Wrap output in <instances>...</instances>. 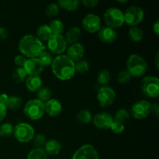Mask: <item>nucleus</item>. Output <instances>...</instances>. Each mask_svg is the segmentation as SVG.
I'll list each match as a JSON object with an SVG mask.
<instances>
[{
	"label": "nucleus",
	"mask_w": 159,
	"mask_h": 159,
	"mask_svg": "<svg viewBox=\"0 0 159 159\" xmlns=\"http://www.w3.org/2000/svg\"><path fill=\"white\" fill-rule=\"evenodd\" d=\"M148 65L142 56L133 54L129 56L127 61V71L131 77L139 78L144 75L147 71Z\"/></svg>",
	"instance_id": "nucleus-3"
},
{
	"label": "nucleus",
	"mask_w": 159,
	"mask_h": 159,
	"mask_svg": "<svg viewBox=\"0 0 159 159\" xmlns=\"http://www.w3.org/2000/svg\"><path fill=\"white\" fill-rule=\"evenodd\" d=\"M77 120L83 124H87L90 123L93 120V115L91 112L88 110H82L77 113Z\"/></svg>",
	"instance_id": "nucleus-29"
},
{
	"label": "nucleus",
	"mask_w": 159,
	"mask_h": 159,
	"mask_svg": "<svg viewBox=\"0 0 159 159\" xmlns=\"http://www.w3.org/2000/svg\"><path fill=\"white\" fill-rule=\"evenodd\" d=\"M26 159H48V155L43 148H35L29 152Z\"/></svg>",
	"instance_id": "nucleus-30"
},
{
	"label": "nucleus",
	"mask_w": 159,
	"mask_h": 159,
	"mask_svg": "<svg viewBox=\"0 0 159 159\" xmlns=\"http://www.w3.org/2000/svg\"><path fill=\"white\" fill-rule=\"evenodd\" d=\"M111 80V74L108 70L102 69L99 72L97 76V82L103 86H107Z\"/></svg>",
	"instance_id": "nucleus-28"
},
{
	"label": "nucleus",
	"mask_w": 159,
	"mask_h": 159,
	"mask_svg": "<svg viewBox=\"0 0 159 159\" xmlns=\"http://www.w3.org/2000/svg\"><path fill=\"white\" fill-rule=\"evenodd\" d=\"M59 7L67 11H75L79 8L80 2L79 0H59Z\"/></svg>",
	"instance_id": "nucleus-23"
},
{
	"label": "nucleus",
	"mask_w": 159,
	"mask_h": 159,
	"mask_svg": "<svg viewBox=\"0 0 159 159\" xmlns=\"http://www.w3.org/2000/svg\"><path fill=\"white\" fill-rule=\"evenodd\" d=\"M8 32L6 28L0 26V40H4L7 38Z\"/></svg>",
	"instance_id": "nucleus-44"
},
{
	"label": "nucleus",
	"mask_w": 159,
	"mask_h": 159,
	"mask_svg": "<svg viewBox=\"0 0 159 159\" xmlns=\"http://www.w3.org/2000/svg\"><path fill=\"white\" fill-rule=\"evenodd\" d=\"M129 37L133 41L139 42L144 37V32L141 28L138 27V26H133L129 30Z\"/></svg>",
	"instance_id": "nucleus-27"
},
{
	"label": "nucleus",
	"mask_w": 159,
	"mask_h": 159,
	"mask_svg": "<svg viewBox=\"0 0 159 159\" xmlns=\"http://www.w3.org/2000/svg\"><path fill=\"white\" fill-rule=\"evenodd\" d=\"M93 119L94 125L100 130H108L113 122V117L112 115L107 112L97 113Z\"/></svg>",
	"instance_id": "nucleus-14"
},
{
	"label": "nucleus",
	"mask_w": 159,
	"mask_h": 159,
	"mask_svg": "<svg viewBox=\"0 0 159 159\" xmlns=\"http://www.w3.org/2000/svg\"><path fill=\"white\" fill-rule=\"evenodd\" d=\"M153 31L157 36L159 35V21L157 20L153 24Z\"/></svg>",
	"instance_id": "nucleus-45"
},
{
	"label": "nucleus",
	"mask_w": 159,
	"mask_h": 159,
	"mask_svg": "<svg viewBox=\"0 0 159 159\" xmlns=\"http://www.w3.org/2000/svg\"><path fill=\"white\" fill-rule=\"evenodd\" d=\"M14 127L9 123H4L0 126V136L2 138H9L13 134Z\"/></svg>",
	"instance_id": "nucleus-33"
},
{
	"label": "nucleus",
	"mask_w": 159,
	"mask_h": 159,
	"mask_svg": "<svg viewBox=\"0 0 159 159\" xmlns=\"http://www.w3.org/2000/svg\"><path fill=\"white\" fill-rule=\"evenodd\" d=\"M110 130L113 132L114 134H119L123 133L125 130V126L122 123L117 122V121L113 120V124H112L111 127H110Z\"/></svg>",
	"instance_id": "nucleus-39"
},
{
	"label": "nucleus",
	"mask_w": 159,
	"mask_h": 159,
	"mask_svg": "<svg viewBox=\"0 0 159 159\" xmlns=\"http://www.w3.org/2000/svg\"><path fill=\"white\" fill-rule=\"evenodd\" d=\"M26 87L30 92H37L41 88L42 79L39 75L29 76L25 80Z\"/></svg>",
	"instance_id": "nucleus-19"
},
{
	"label": "nucleus",
	"mask_w": 159,
	"mask_h": 159,
	"mask_svg": "<svg viewBox=\"0 0 159 159\" xmlns=\"http://www.w3.org/2000/svg\"><path fill=\"white\" fill-rule=\"evenodd\" d=\"M82 3L87 8H94L99 4L97 0H82Z\"/></svg>",
	"instance_id": "nucleus-41"
},
{
	"label": "nucleus",
	"mask_w": 159,
	"mask_h": 159,
	"mask_svg": "<svg viewBox=\"0 0 159 159\" xmlns=\"http://www.w3.org/2000/svg\"><path fill=\"white\" fill-rule=\"evenodd\" d=\"M85 53V48L80 43H75L70 45L67 49V57L74 62L82 60Z\"/></svg>",
	"instance_id": "nucleus-16"
},
{
	"label": "nucleus",
	"mask_w": 159,
	"mask_h": 159,
	"mask_svg": "<svg viewBox=\"0 0 159 159\" xmlns=\"http://www.w3.org/2000/svg\"><path fill=\"white\" fill-rule=\"evenodd\" d=\"M12 80L16 83H21V82H24L26 79L27 78V74L23 68H18L17 67L15 70L13 71L12 75Z\"/></svg>",
	"instance_id": "nucleus-25"
},
{
	"label": "nucleus",
	"mask_w": 159,
	"mask_h": 159,
	"mask_svg": "<svg viewBox=\"0 0 159 159\" xmlns=\"http://www.w3.org/2000/svg\"><path fill=\"white\" fill-rule=\"evenodd\" d=\"M18 48L24 57L36 58L46 50L47 47L35 35L27 34L20 39Z\"/></svg>",
	"instance_id": "nucleus-2"
},
{
	"label": "nucleus",
	"mask_w": 159,
	"mask_h": 159,
	"mask_svg": "<svg viewBox=\"0 0 159 159\" xmlns=\"http://www.w3.org/2000/svg\"><path fill=\"white\" fill-rule=\"evenodd\" d=\"M101 19L99 16L95 14H88L83 18L82 22V26L84 29L89 33L94 34L98 32L102 26H101Z\"/></svg>",
	"instance_id": "nucleus-12"
},
{
	"label": "nucleus",
	"mask_w": 159,
	"mask_h": 159,
	"mask_svg": "<svg viewBox=\"0 0 159 159\" xmlns=\"http://www.w3.org/2000/svg\"><path fill=\"white\" fill-rule=\"evenodd\" d=\"M52 32L50 29L49 26L47 24L40 25L37 29V36L36 37L40 41H48L52 36Z\"/></svg>",
	"instance_id": "nucleus-22"
},
{
	"label": "nucleus",
	"mask_w": 159,
	"mask_h": 159,
	"mask_svg": "<svg viewBox=\"0 0 159 159\" xmlns=\"http://www.w3.org/2000/svg\"><path fill=\"white\" fill-rule=\"evenodd\" d=\"M155 65H156V68H159V54L158 53H157L156 56H155Z\"/></svg>",
	"instance_id": "nucleus-47"
},
{
	"label": "nucleus",
	"mask_w": 159,
	"mask_h": 159,
	"mask_svg": "<svg viewBox=\"0 0 159 159\" xmlns=\"http://www.w3.org/2000/svg\"><path fill=\"white\" fill-rule=\"evenodd\" d=\"M144 17V12L141 7L137 6H131L127 9L124 13V23L128 26H137L142 22Z\"/></svg>",
	"instance_id": "nucleus-7"
},
{
	"label": "nucleus",
	"mask_w": 159,
	"mask_h": 159,
	"mask_svg": "<svg viewBox=\"0 0 159 159\" xmlns=\"http://www.w3.org/2000/svg\"><path fill=\"white\" fill-rule=\"evenodd\" d=\"M72 159H99L96 149L91 144L81 146L73 155Z\"/></svg>",
	"instance_id": "nucleus-13"
},
{
	"label": "nucleus",
	"mask_w": 159,
	"mask_h": 159,
	"mask_svg": "<svg viewBox=\"0 0 159 159\" xmlns=\"http://www.w3.org/2000/svg\"><path fill=\"white\" fill-rule=\"evenodd\" d=\"M68 43L65 40V37L61 35H52L48 40V47L50 53L61 55L67 49Z\"/></svg>",
	"instance_id": "nucleus-9"
},
{
	"label": "nucleus",
	"mask_w": 159,
	"mask_h": 159,
	"mask_svg": "<svg viewBox=\"0 0 159 159\" xmlns=\"http://www.w3.org/2000/svg\"><path fill=\"white\" fill-rule=\"evenodd\" d=\"M119 2H120V3H124V2H127V0H126V1H118Z\"/></svg>",
	"instance_id": "nucleus-48"
},
{
	"label": "nucleus",
	"mask_w": 159,
	"mask_h": 159,
	"mask_svg": "<svg viewBox=\"0 0 159 159\" xmlns=\"http://www.w3.org/2000/svg\"><path fill=\"white\" fill-rule=\"evenodd\" d=\"M152 104L146 100H141L135 102L131 107L132 116L137 120H143L151 113Z\"/></svg>",
	"instance_id": "nucleus-11"
},
{
	"label": "nucleus",
	"mask_w": 159,
	"mask_h": 159,
	"mask_svg": "<svg viewBox=\"0 0 159 159\" xmlns=\"http://www.w3.org/2000/svg\"><path fill=\"white\" fill-rule=\"evenodd\" d=\"M62 111V105L57 99H51L44 102V113L50 116H57Z\"/></svg>",
	"instance_id": "nucleus-17"
},
{
	"label": "nucleus",
	"mask_w": 159,
	"mask_h": 159,
	"mask_svg": "<svg viewBox=\"0 0 159 159\" xmlns=\"http://www.w3.org/2000/svg\"><path fill=\"white\" fill-rule=\"evenodd\" d=\"M13 135L19 142L27 143L33 140L35 135V130L30 124L20 123L14 127Z\"/></svg>",
	"instance_id": "nucleus-6"
},
{
	"label": "nucleus",
	"mask_w": 159,
	"mask_h": 159,
	"mask_svg": "<svg viewBox=\"0 0 159 159\" xmlns=\"http://www.w3.org/2000/svg\"><path fill=\"white\" fill-rule=\"evenodd\" d=\"M59 9L60 7L57 3H51L47 6L45 12H46V15L49 17L55 16L59 13Z\"/></svg>",
	"instance_id": "nucleus-37"
},
{
	"label": "nucleus",
	"mask_w": 159,
	"mask_h": 159,
	"mask_svg": "<svg viewBox=\"0 0 159 159\" xmlns=\"http://www.w3.org/2000/svg\"><path fill=\"white\" fill-rule=\"evenodd\" d=\"M89 69V64L85 60H80L77 62H75V72L79 74L86 73Z\"/></svg>",
	"instance_id": "nucleus-34"
},
{
	"label": "nucleus",
	"mask_w": 159,
	"mask_h": 159,
	"mask_svg": "<svg viewBox=\"0 0 159 159\" xmlns=\"http://www.w3.org/2000/svg\"><path fill=\"white\" fill-rule=\"evenodd\" d=\"M23 68L29 76L39 75L43 71V66L37 57L27 59Z\"/></svg>",
	"instance_id": "nucleus-15"
},
{
	"label": "nucleus",
	"mask_w": 159,
	"mask_h": 159,
	"mask_svg": "<svg viewBox=\"0 0 159 159\" xmlns=\"http://www.w3.org/2000/svg\"><path fill=\"white\" fill-rule=\"evenodd\" d=\"M104 21L108 27L113 30L119 28L124 23V13L117 8H109L104 13Z\"/></svg>",
	"instance_id": "nucleus-5"
},
{
	"label": "nucleus",
	"mask_w": 159,
	"mask_h": 159,
	"mask_svg": "<svg viewBox=\"0 0 159 159\" xmlns=\"http://www.w3.org/2000/svg\"><path fill=\"white\" fill-rule=\"evenodd\" d=\"M5 104H6L7 110L8 109L11 110H17V109H20L23 105V99L20 97H18V96H9L7 101Z\"/></svg>",
	"instance_id": "nucleus-24"
},
{
	"label": "nucleus",
	"mask_w": 159,
	"mask_h": 159,
	"mask_svg": "<svg viewBox=\"0 0 159 159\" xmlns=\"http://www.w3.org/2000/svg\"><path fill=\"white\" fill-rule=\"evenodd\" d=\"M81 37V30L78 26H72L67 30L65 34V40L67 43H78Z\"/></svg>",
	"instance_id": "nucleus-21"
},
{
	"label": "nucleus",
	"mask_w": 159,
	"mask_h": 159,
	"mask_svg": "<svg viewBox=\"0 0 159 159\" xmlns=\"http://www.w3.org/2000/svg\"><path fill=\"white\" fill-rule=\"evenodd\" d=\"M130 118V114L125 109H120L117 110L116 113H115V116L113 117V120L117 121V122L122 123L124 124V123L127 122Z\"/></svg>",
	"instance_id": "nucleus-32"
},
{
	"label": "nucleus",
	"mask_w": 159,
	"mask_h": 159,
	"mask_svg": "<svg viewBox=\"0 0 159 159\" xmlns=\"http://www.w3.org/2000/svg\"><path fill=\"white\" fill-rule=\"evenodd\" d=\"M51 70L53 74L60 80H69L75 73V62L65 54L57 55L53 61Z\"/></svg>",
	"instance_id": "nucleus-1"
},
{
	"label": "nucleus",
	"mask_w": 159,
	"mask_h": 159,
	"mask_svg": "<svg viewBox=\"0 0 159 159\" xmlns=\"http://www.w3.org/2000/svg\"><path fill=\"white\" fill-rule=\"evenodd\" d=\"M7 113V108L6 107V104L0 102V123L5 119Z\"/></svg>",
	"instance_id": "nucleus-42"
},
{
	"label": "nucleus",
	"mask_w": 159,
	"mask_h": 159,
	"mask_svg": "<svg viewBox=\"0 0 159 159\" xmlns=\"http://www.w3.org/2000/svg\"><path fill=\"white\" fill-rule=\"evenodd\" d=\"M53 35H61L64 31V23L59 20H54L48 25Z\"/></svg>",
	"instance_id": "nucleus-26"
},
{
	"label": "nucleus",
	"mask_w": 159,
	"mask_h": 159,
	"mask_svg": "<svg viewBox=\"0 0 159 159\" xmlns=\"http://www.w3.org/2000/svg\"><path fill=\"white\" fill-rule=\"evenodd\" d=\"M131 78V75L129 74V72L127 71H120L117 74L116 79H117V82L119 83L126 84L130 82Z\"/></svg>",
	"instance_id": "nucleus-38"
},
{
	"label": "nucleus",
	"mask_w": 159,
	"mask_h": 159,
	"mask_svg": "<svg viewBox=\"0 0 159 159\" xmlns=\"http://www.w3.org/2000/svg\"><path fill=\"white\" fill-rule=\"evenodd\" d=\"M98 37L102 42L106 43H111L116 40L117 34L115 30L108 26H103L98 31Z\"/></svg>",
	"instance_id": "nucleus-18"
},
{
	"label": "nucleus",
	"mask_w": 159,
	"mask_h": 159,
	"mask_svg": "<svg viewBox=\"0 0 159 159\" xmlns=\"http://www.w3.org/2000/svg\"><path fill=\"white\" fill-rule=\"evenodd\" d=\"M24 114L31 120H38L44 114V103L37 99H30L25 104Z\"/></svg>",
	"instance_id": "nucleus-4"
},
{
	"label": "nucleus",
	"mask_w": 159,
	"mask_h": 159,
	"mask_svg": "<svg viewBox=\"0 0 159 159\" xmlns=\"http://www.w3.org/2000/svg\"><path fill=\"white\" fill-rule=\"evenodd\" d=\"M97 100L102 107H109L114 102L116 93L110 86H102L98 90Z\"/></svg>",
	"instance_id": "nucleus-10"
},
{
	"label": "nucleus",
	"mask_w": 159,
	"mask_h": 159,
	"mask_svg": "<svg viewBox=\"0 0 159 159\" xmlns=\"http://www.w3.org/2000/svg\"><path fill=\"white\" fill-rule=\"evenodd\" d=\"M32 141L34 142V145L37 148H42L43 147H44L45 144H46L47 138L45 135L42 134H38L37 135H34Z\"/></svg>",
	"instance_id": "nucleus-36"
},
{
	"label": "nucleus",
	"mask_w": 159,
	"mask_h": 159,
	"mask_svg": "<svg viewBox=\"0 0 159 159\" xmlns=\"http://www.w3.org/2000/svg\"><path fill=\"white\" fill-rule=\"evenodd\" d=\"M151 113H153L156 117H158L159 116V106L157 103L152 104L151 107Z\"/></svg>",
	"instance_id": "nucleus-43"
},
{
	"label": "nucleus",
	"mask_w": 159,
	"mask_h": 159,
	"mask_svg": "<svg viewBox=\"0 0 159 159\" xmlns=\"http://www.w3.org/2000/svg\"><path fill=\"white\" fill-rule=\"evenodd\" d=\"M26 60H27V58L26 57H24L22 54H19L14 57V63L16 66H18V68H23Z\"/></svg>",
	"instance_id": "nucleus-40"
},
{
	"label": "nucleus",
	"mask_w": 159,
	"mask_h": 159,
	"mask_svg": "<svg viewBox=\"0 0 159 159\" xmlns=\"http://www.w3.org/2000/svg\"><path fill=\"white\" fill-rule=\"evenodd\" d=\"M61 144L60 141L55 139H52L47 141L43 150L46 152L47 155L54 156V155H58L59 152H61Z\"/></svg>",
	"instance_id": "nucleus-20"
},
{
	"label": "nucleus",
	"mask_w": 159,
	"mask_h": 159,
	"mask_svg": "<svg viewBox=\"0 0 159 159\" xmlns=\"http://www.w3.org/2000/svg\"><path fill=\"white\" fill-rule=\"evenodd\" d=\"M37 58H38V60L40 61L43 66H50V65H52L53 61H54V57H53L52 54L49 51H43L38 56Z\"/></svg>",
	"instance_id": "nucleus-31"
},
{
	"label": "nucleus",
	"mask_w": 159,
	"mask_h": 159,
	"mask_svg": "<svg viewBox=\"0 0 159 159\" xmlns=\"http://www.w3.org/2000/svg\"><path fill=\"white\" fill-rule=\"evenodd\" d=\"M8 98H9V96H8L6 93H2V94L0 95V102H3V103H6Z\"/></svg>",
	"instance_id": "nucleus-46"
},
{
	"label": "nucleus",
	"mask_w": 159,
	"mask_h": 159,
	"mask_svg": "<svg viewBox=\"0 0 159 159\" xmlns=\"http://www.w3.org/2000/svg\"><path fill=\"white\" fill-rule=\"evenodd\" d=\"M141 89L148 97H158L159 96V79L154 76H146L141 81Z\"/></svg>",
	"instance_id": "nucleus-8"
},
{
	"label": "nucleus",
	"mask_w": 159,
	"mask_h": 159,
	"mask_svg": "<svg viewBox=\"0 0 159 159\" xmlns=\"http://www.w3.org/2000/svg\"><path fill=\"white\" fill-rule=\"evenodd\" d=\"M37 97L40 101L43 102V103L51 99V92L48 88H40L37 91Z\"/></svg>",
	"instance_id": "nucleus-35"
}]
</instances>
